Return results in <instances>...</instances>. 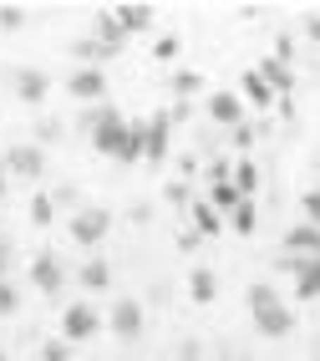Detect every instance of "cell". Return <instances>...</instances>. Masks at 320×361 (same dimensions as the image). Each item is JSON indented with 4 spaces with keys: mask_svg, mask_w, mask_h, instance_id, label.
Returning <instances> with one entry per match:
<instances>
[{
    "mask_svg": "<svg viewBox=\"0 0 320 361\" xmlns=\"http://www.w3.org/2000/svg\"><path fill=\"white\" fill-rule=\"evenodd\" d=\"M92 148L102 158H117V163H137L142 158V123H128L117 107H107V117L92 128Z\"/></svg>",
    "mask_w": 320,
    "mask_h": 361,
    "instance_id": "6da1fadb",
    "label": "cell"
},
{
    "mask_svg": "<svg viewBox=\"0 0 320 361\" xmlns=\"http://www.w3.org/2000/svg\"><path fill=\"white\" fill-rule=\"evenodd\" d=\"M250 321H254V331L259 336H269V341H280V336H290L295 331V310L280 300V290L275 285H250Z\"/></svg>",
    "mask_w": 320,
    "mask_h": 361,
    "instance_id": "7a4b0ae2",
    "label": "cell"
},
{
    "mask_svg": "<svg viewBox=\"0 0 320 361\" xmlns=\"http://www.w3.org/2000/svg\"><path fill=\"white\" fill-rule=\"evenodd\" d=\"M66 234H71V245L97 250V245H102V239L112 234V214H107V209H97V204H87V209H77V214H71Z\"/></svg>",
    "mask_w": 320,
    "mask_h": 361,
    "instance_id": "3957f363",
    "label": "cell"
},
{
    "mask_svg": "<svg viewBox=\"0 0 320 361\" xmlns=\"http://www.w3.org/2000/svg\"><path fill=\"white\" fill-rule=\"evenodd\" d=\"M97 326H102V316H97V305H92V300H71V305L61 310V341H66V346L92 341Z\"/></svg>",
    "mask_w": 320,
    "mask_h": 361,
    "instance_id": "277c9868",
    "label": "cell"
},
{
    "mask_svg": "<svg viewBox=\"0 0 320 361\" xmlns=\"http://www.w3.org/2000/svg\"><path fill=\"white\" fill-rule=\"evenodd\" d=\"M6 82H11V92H16V97L26 102V107H41V102H46V92H51V77H46L41 66H11V71H6Z\"/></svg>",
    "mask_w": 320,
    "mask_h": 361,
    "instance_id": "5b68a950",
    "label": "cell"
},
{
    "mask_svg": "<svg viewBox=\"0 0 320 361\" xmlns=\"http://www.w3.org/2000/svg\"><path fill=\"white\" fill-rule=\"evenodd\" d=\"M0 168L6 173H16V178H41L46 173V148H36V142H11L6 148V158H0Z\"/></svg>",
    "mask_w": 320,
    "mask_h": 361,
    "instance_id": "8992f818",
    "label": "cell"
},
{
    "mask_svg": "<svg viewBox=\"0 0 320 361\" xmlns=\"http://www.w3.org/2000/svg\"><path fill=\"white\" fill-rule=\"evenodd\" d=\"M107 326H112L117 341H137V336H142V305H137L133 295H117V300H112Z\"/></svg>",
    "mask_w": 320,
    "mask_h": 361,
    "instance_id": "52a82bcc",
    "label": "cell"
},
{
    "mask_svg": "<svg viewBox=\"0 0 320 361\" xmlns=\"http://www.w3.org/2000/svg\"><path fill=\"white\" fill-rule=\"evenodd\" d=\"M66 92H71L77 102L97 107V102L107 97V77H102V66H77V71L66 77Z\"/></svg>",
    "mask_w": 320,
    "mask_h": 361,
    "instance_id": "ba28073f",
    "label": "cell"
},
{
    "mask_svg": "<svg viewBox=\"0 0 320 361\" xmlns=\"http://www.w3.org/2000/svg\"><path fill=\"white\" fill-rule=\"evenodd\" d=\"M31 280H36V290L41 295H61V285H66V264L51 255V250H41L31 259Z\"/></svg>",
    "mask_w": 320,
    "mask_h": 361,
    "instance_id": "9c48e42d",
    "label": "cell"
},
{
    "mask_svg": "<svg viewBox=\"0 0 320 361\" xmlns=\"http://www.w3.org/2000/svg\"><path fill=\"white\" fill-rule=\"evenodd\" d=\"M168 133H173V117L158 112V117H147L142 123V158L147 163H163L168 158Z\"/></svg>",
    "mask_w": 320,
    "mask_h": 361,
    "instance_id": "30bf717a",
    "label": "cell"
},
{
    "mask_svg": "<svg viewBox=\"0 0 320 361\" xmlns=\"http://www.w3.org/2000/svg\"><path fill=\"white\" fill-rule=\"evenodd\" d=\"M209 117H214V123L219 128H244V97H239V92H209Z\"/></svg>",
    "mask_w": 320,
    "mask_h": 361,
    "instance_id": "8fae6325",
    "label": "cell"
},
{
    "mask_svg": "<svg viewBox=\"0 0 320 361\" xmlns=\"http://www.w3.org/2000/svg\"><path fill=\"white\" fill-rule=\"evenodd\" d=\"M285 255H295V259H315V255H320V229L305 224V219L290 224V229H285Z\"/></svg>",
    "mask_w": 320,
    "mask_h": 361,
    "instance_id": "7c38bea8",
    "label": "cell"
},
{
    "mask_svg": "<svg viewBox=\"0 0 320 361\" xmlns=\"http://www.w3.org/2000/svg\"><path fill=\"white\" fill-rule=\"evenodd\" d=\"M112 16H117V26L133 36V31H147V26H153V16H158V11H153V6H142V0H128V6H117Z\"/></svg>",
    "mask_w": 320,
    "mask_h": 361,
    "instance_id": "4fadbf2b",
    "label": "cell"
},
{
    "mask_svg": "<svg viewBox=\"0 0 320 361\" xmlns=\"http://www.w3.org/2000/svg\"><path fill=\"white\" fill-rule=\"evenodd\" d=\"M77 285H82V290H107V285H112V264L107 259H82L77 264Z\"/></svg>",
    "mask_w": 320,
    "mask_h": 361,
    "instance_id": "5bb4252c",
    "label": "cell"
},
{
    "mask_svg": "<svg viewBox=\"0 0 320 361\" xmlns=\"http://www.w3.org/2000/svg\"><path fill=\"white\" fill-rule=\"evenodd\" d=\"M259 77H264V87L275 92V97H290V92H295V71H290L285 61H275V56H264Z\"/></svg>",
    "mask_w": 320,
    "mask_h": 361,
    "instance_id": "9a60e30c",
    "label": "cell"
},
{
    "mask_svg": "<svg viewBox=\"0 0 320 361\" xmlns=\"http://www.w3.org/2000/svg\"><path fill=\"white\" fill-rule=\"evenodd\" d=\"M71 56H82V66H102V61H112L117 51L107 41H97V36H77L71 41Z\"/></svg>",
    "mask_w": 320,
    "mask_h": 361,
    "instance_id": "2e32d148",
    "label": "cell"
},
{
    "mask_svg": "<svg viewBox=\"0 0 320 361\" xmlns=\"http://www.w3.org/2000/svg\"><path fill=\"white\" fill-rule=\"evenodd\" d=\"M92 36H97V41H107L112 51H122V46H128V31L117 26V16H112V11H97V16H92Z\"/></svg>",
    "mask_w": 320,
    "mask_h": 361,
    "instance_id": "e0dca14e",
    "label": "cell"
},
{
    "mask_svg": "<svg viewBox=\"0 0 320 361\" xmlns=\"http://www.w3.org/2000/svg\"><path fill=\"white\" fill-rule=\"evenodd\" d=\"M224 224H229L234 234H254V229H259V209H254V199H239V204L224 214Z\"/></svg>",
    "mask_w": 320,
    "mask_h": 361,
    "instance_id": "ac0fdd59",
    "label": "cell"
},
{
    "mask_svg": "<svg viewBox=\"0 0 320 361\" xmlns=\"http://www.w3.org/2000/svg\"><path fill=\"white\" fill-rule=\"evenodd\" d=\"M214 295H219V275L199 264V270L188 275V300H199V305H214Z\"/></svg>",
    "mask_w": 320,
    "mask_h": 361,
    "instance_id": "d6986e66",
    "label": "cell"
},
{
    "mask_svg": "<svg viewBox=\"0 0 320 361\" xmlns=\"http://www.w3.org/2000/svg\"><path fill=\"white\" fill-rule=\"evenodd\" d=\"M295 295H300V300H320V255L305 259V270L295 275Z\"/></svg>",
    "mask_w": 320,
    "mask_h": 361,
    "instance_id": "ffe728a7",
    "label": "cell"
},
{
    "mask_svg": "<svg viewBox=\"0 0 320 361\" xmlns=\"http://www.w3.org/2000/svg\"><path fill=\"white\" fill-rule=\"evenodd\" d=\"M229 178H234V188H239V194H244V199H254V188H259V168H254L250 158H239Z\"/></svg>",
    "mask_w": 320,
    "mask_h": 361,
    "instance_id": "44dd1931",
    "label": "cell"
},
{
    "mask_svg": "<svg viewBox=\"0 0 320 361\" xmlns=\"http://www.w3.org/2000/svg\"><path fill=\"white\" fill-rule=\"evenodd\" d=\"M188 219H193V229H199V234H219V229H224V214H219L214 204H193Z\"/></svg>",
    "mask_w": 320,
    "mask_h": 361,
    "instance_id": "7402d4cb",
    "label": "cell"
},
{
    "mask_svg": "<svg viewBox=\"0 0 320 361\" xmlns=\"http://www.w3.org/2000/svg\"><path fill=\"white\" fill-rule=\"evenodd\" d=\"M244 97H250L254 107H269V102H275V92L264 87V77H259V71H244Z\"/></svg>",
    "mask_w": 320,
    "mask_h": 361,
    "instance_id": "603a6c76",
    "label": "cell"
},
{
    "mask_svg": "<svg viewBox=\"0 0 320 361\" xmlns=\"http://www.w3.org/2000/svg\"><path fill=\"white\" fill-rule=\"evenodd\" d=\"M239 199H244V194L234 188V178H224V183H214V188H209V204H214V209H224V214H229Z\"/></svg>",
    "mask_w": 320,
    "mask_h": 361,
    "instance_id": "cb8c5ba5",
    "label": "cell"
},
{
    "mask_svg": "<svg viewBox=\"0 0 320 361\" xmlns=\"http://www.w3.org/2000/svg\"><path fill=\"white\" fill-rule=\"evenodd\" d=\"M26 6H0V31H20V26H26Z\"/></svg>",
    "mask_w": 320,
    "mask_h": 361,
    "instance_id": "d4e9b609",
    "label": "cell"
},
{
    "mask_svg": "<svg viewBox=\"0 0 320 361\" xmlns=\"http://www.w3.org/2000/svg\"><path fill=\"white\" fill-rule=\"evenodd\" d=\"M46 142H61V123H56V117H41V123H36V148H46Z\"/></svg>",
    "mask_w": 320,
    "mask_h": 361,
    "instance_id": "484cf974",
    "label": "cell"
},
{
    "mask_svg": "<svg viewBox=\"0 0 320 361\" xmlns=\"http://www.w3.org/2000/svg\"><path fill=\"white\" fill-rule=\"evenodd\" d=\"M300 209H305V224H315V229H320V183H315V188H305Z\"/></svg>",
    "mask_w": 320,
    "mask_h": 361,
    "instance_id": "4316f807",
    "label": "cell"
},
{
    "mask_svg": "<svg viewBox=\"0 0 320 361\" xmlns=\"http://www.w3.org/2000/svg\"><path fill=\"white\" fill-rule=\"evenodd\" d=\"M51 214H56L51 194H36V199H31V219H36V224H51Z\"/></svg>",
    "mask_w": 320,
    "mask_h": 361,
    "instance_id": "83f0119b",
    "label": "cell"
},
{
    "mask_svg": "<svg viewBox=\"0 0 320 361\" xmlns=\"http://www.w3.org/2000/svg\"><path fill=\"white\" fill-rule=\"evenodd\" d=\"M199 87H204L199 71H178V77H173V92H178V97H188V92H199Z\"/></svg>",
    "mask_w": 320,
    "mask_h": 361,
    "instance_id": "f1b7e54d",
    "label": "cell"
},
{
    "mask_svg": "<svg viewBox=\"0 0 320 361\" xmlns=\"http://www.w3.org/2000/svg\"><path fill=\"white\" fill-rule=\"evenodd\" d=\"M16 305H20L16 285H11V280H0V316H16Z\"/></svg>",
    "mask_w": 320,
    "mask_h": 361,
    "instance_id": "f546056e",
    "label": "cell"
},
{
    "mask_svg": "<svg viewBox=\"0 0 320 361\" xmlns=\"http://www.w3.org/2000/svg\"><path fill=\"white\" fill-rule=\"evenodd\" d=\"M153 56H158V61H173V56H178V36H163V41L153 46Z\"/></svg>",
    "mask_w": 320,
    "mask_h": 361,
    "instance_id": "4dcf8cb0",
    "label": "cell"
},
{
    "mask_svg": "<svg viewBox=\"0 0 320 361\" xmlns=\"http://www.w3.org/2000/svg\"><path fill=\"white\" fill-rule=\"evenodd\" d=\"M51 204H82L77 183H61V188H51Z\"/></svg>",
    "mask_w": 320,
    "mask_h": 361,
    "instance_id": "1f68e13d",
    "label": "cell"
},
{
    "mask_svg": "<svg viewBox=\"0 0 320 361\" xmlns=\"http://www.w3.org/2000/svg\"><path fill=\"white\" fill-rule=\"evenodd\" d=\"M66 356H71L66 341H46V351H41V361H66Z\"/></svg>",
    "mask_w": 320,
    "mask_h": 361,
    "instance_id": "d6a6232c",
    "label": "cell"
},
{
    "mask_svg": "<svg viewBox=\"0 0 320 361\" xmlns=\"http://www.w3.org/2000/svg\"><path fill=\"white\" fill-rule=\"evenodd\" d=\"M11 259H16V250H11V234H0V280H6V270H11Z\"/></svg>",
    "mask_w": 320,
    "mask_h": 361,
    "instance_id": "836d02e7",
    "label": "cell"
},
{
    "mask_svg": "<svg viewBox=\"0 0 320 361\" xmlns=\"http://www.w3.org/2000/svg\"><path fill=\"white\" fill-rule=\"evenodd\" d=\"M178 361H204V346H199V341H193V336H188V341L178 346Z\"/></svg>",
    "mask_w": 320,
    "mask_h": 361,
    "instance_id": "e575fe53",
    "label": "cell"
},
{
    "mask_svg": "<svg viewBox=\"0 0 320 361\" xmlns=\"http://www.w3.org/2000/svg\"><path fill=\"white\" fill-rule=\"evenodd\" d=\"M229 137H234V148H250V142H254V137H259V133H254V128H250V123H244V128H234V133H229Z\"/></svg>",
    "mask_w": 320,
    "mask_h": 361,
    "instance_id": "d590c367",
    "label": "cell"
},
{
    "mask_svg": "<svg viewBox=\"0 0 320 361\" xmlns=\"http://www.w3.org/2000/svg\"><path fill=\"white\" fill-rule=\"evenodd\" d=\"M305 36L320 41V11H305Z\"/></svg>",
    "mask_w": 320,
    "mask_h": 361,
    "instance_id": "8d00e7d4",
    "label": "cell"
},
{
    "mask_svg": "<svg viewBox=\"0 0 320 361\" xmlns=\"http://www.w3.org/2000/svg\"><path fill=\"white\" fill-rule=\"evenodd\" d=\"M0 199H6V168H0Z\"/></svg>",
    "mask_w": 320,
    "mask_h": 361,
    "instance_id": "74e56055",
    "label": "cell"
},
{
    "mask_svg": "<svg viewBox=\"0 0 320 361\" xmlns=\"http://www.w3.org/2000/svg\"><path fill=\"white\" fill-rule=\"evenodd\" d=\"M0 361H6V351H0Z\"/></svg>",
    "mask_w": 320,
    "mask_h": 361,
    "instance_id": "f35d334b",
    "label": "cell"
}]
</instances>
